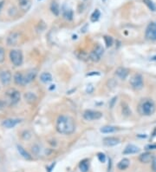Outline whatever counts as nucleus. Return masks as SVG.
Masks as SVG:
<instances>
[{"label":"nucleus","instance_id":"obj_34","mask_svg":"<svg viewBox=\"0 0 156 172\" xmlns=\"http://www.w3.org/2000/svg\"><path fill=\"white\" fill-rule=\"evenodd\" d=\"M147 151H151V150H156V144H148L145 147Z\"/></svg>","mask_w":156,"mask_h":172},{"label":"nucleus","instance_id":"obj_17","mask_svg":"<svg viewBox=\"0 0 156 172\" xmlns=\"http://www.w3.org/2000/svg\"><path fill=\"white\" fill-rule=\"evenodd\" d=\"M14 82L16 84L18 85H24L25 84V81H24V76L20 73V72H17L14 75Z\"/></svg>","mask_w":156,"mask_h":172},{"label":"nucleus","instance_id":"obj_20","mask_svg":"<svg viewBox=\"0 0 156 172\" xmlns=\"http://www.w3.org/2000/svg\"><path fill=\"white\" fill-rule=\"evenodd\" d=\"M50 11L55 16L58 17L59 14H60V8H59L58 4L57 2H52V4H50Z\"/></svg>","mask_w":156,"mask_h":172},{"label":"nucleus","instance_id":"obj_8","mask_svg":"<svg viewBox=\"0 0 156 172\" xmlns=\"http://www.w3.org/2000/svg\"><path fill=\"white\" fill-rule=\"evenodd\" d=\"M7 96L11 104H16L20 100V92L17 90L11 89L10 91H7Z\"/></svg>","mask_w":156,"mask_h":172},{"label":"nucleus","instance_id":"obj_15","mask_svg":"<svg viewBox=\"0 0 156 172\" xmlns=\"http://www.w3.org/2000/svg\"><path fill=\"white\" fill-rule=\"evenodd\" d=\"M116 75L121 79H126L128 76V70L124 67H120L116 71Z\"/></svg>","mask_w":156,"mask_h":172},{"label":"nucleus","instance_id":"obj_38","mask_svg":"<svg viewBox=\"0 0 156 172\" xmlns=\"http://www.w3.org/2000/svg\"><path fill=\"white\" fill-rule=\"evenodd\" d=\"M151 60H152V61H156V56L152 57V58H151Z\"/></svg>","mask_w":156,"mask_h":172},{"label":"nucleus","instance_id":"obj_3","mask_svg":"<svg viewBox=\"0 0 156 172\" xmlns=\"http://www.w3.org/2000/svg\"><path fill=\"white\" fill-rule=\"evenodd\" d=\"M10 58L15 66H20L23 64V57L22 51L19 50H11L10 52Z\"/></svg>","mask_w":156,"mask_h":172},{"label":"nucleus","instance_id":"obj_28","mask_svg":"<svg viewBox=\"0 0 156 172\" xmlns=\"http://www.w3.org/2000/svg\"><path fill=\"white\" fill-rule=\"evenodd\" d=\"M100 17H101V12H100V11H99V10H96V11L92 13V15H91V17H90V19H91L92 22H96V21L99 20Z\"/></svg>","mask_w":156,"mask_h":172},{"label":"nucleus","instance_id":"obj_30","mask_svg":"<svg viewBox=\"0 0 156 172\" xmlns=\"http://www.w3.org/2000/svg\"><path fill=\"white\" fill-rule=\"evenodd\" d=\"M97 157L101 163H105V161H106V156L103 153H98Z\"/></svg>","mask_w":156,"mask_h":172},{"label":"nucleus","instance_id":"obj_27","mask_svg":"<svg viewBox=\"0 0 156 172\" xmlns=\"http://www.w3.org/2000/svg\"><path fill=\"white\" fill-rule=\"evenodd\" d=\"M63 17L67 20H71L73 19V11L70 9H66L63 10Z\"/></svg>","mask_w":156,"mask_h":172},{"label":"nucleus","instance_id":"obj_12","mask_svg":"<svg viewBox=\"0 0 156 172\" xmlns=\"http://www.w3.org/2000/svg\"><path fill=\"white\" fill-rule=\"evenodd\" d=\"M119 143H120V139L117 137H115V136H109V137H106L103 139V143L108 147L116 146Z\"/></svg>","mask_w":156,"mask_h":172},{"label":"nucleus","instance_id":"obj_33","mask_svg":"<svg viewBox=\"0 0 156 172\" xmlns=\"http://www.w3.org/2000/svg\"><path fill=\"white\" fill-rule=\"evenodd\" d=\"M152 171L153 172H156V156H154L152 160Z\"/></svg>","mask_w":156,"mask_h":172},{"label":"nucleus","instance_id":"obj_10","mask_svg":"<svg viewBox=\"0 0 156 172\" xmlns=\"http://www.w3.org/2000/svg\"><path fill=\"white\" fill-rule=\"evenodd\" d=\"M20 39V34L18 32L11 33L7 38V44L10 46H14L18 44Z\"/></svg>","mask_w":156,"mask_h":172},{"label":"nucleus","instance_id":"obj_23","mask_svg":"<svg viewBox=\"0 0 156 172\" xmlns=\"http://www.w3.org/2000/svg\"><path fill=\"white\" fill-rule=\"evenodd\" d=\"M18 152L19 154L23 157V158H25V159H27V160H30V159H31V156H30V155L29 154V153L27 152L22 146H20L18 145Z\"/></svg>","mask_w":156,"mask_h":172},{"label":"nucleus","instance_id":"obj_29","mask_svg":"<svg viewBox=\"0 0 156 172\" xmlns=\"http://www.w3.org/2000/svg\"><path fill=\"white\" fill-rule=\"evenodd\" d=\"M104 41H105V44H106V45H107V47H110V46H112V44H113V38H111V37H108V36H105L104 37Z\"/></svg>","mask_w":156,"mask_h":172},{"label":"nucleus","instance_id":"obj_19","mask_svg":"<svg viewBox=\"0 0 156 172\" xmlns=\"http://www.w3.org/2000/svg\"><path fill=\"white\" fill-rule=\"evenodd\" d=\"M40 80L44 84H48L52 81V76L49 72H43L40 76Z\"/></svg>","mask_w":156,"mask_h":172},{"label":"nucleus","instance_id":"obj_35","mask_svg":"<svg viewBox=\"0 0 156 172\" xmlns=\"http://www.w3.org/2000/svg\"><path fill=\"white\" fill-rule=\"evenodd\" d=\"M93 91H94V87H93L92 85H88V87H87V89H86V91H87L88 93H92Z\"/></svg>","mask_w":156,"mask_h":172},{"label":"nucleus","instance_id":"obj_22","mask_svg":"<svg viewBox=\"0 0 156 172\" xmlns=\"http://www.w3.org/2000/svg\"><path fill=\"white\" fill-rule=\"evenodd\" d=\"M24 98L29 103H33L37 100V96L31 92H28L24 95Z\"/></svg>","mask_w":156,"mask_h":172},{"label":"nucleus","instance_id":"obj_14","mask_svg":"<svg viewBox=\"0 0 156 172\" xmlns=\"http://www.w3.org/2000/svg\"><path fill=\"white\" fill-rule=\"evenodd\" d=\"M154 158V155L150 152H145L143 154H141L140 156H139V160L143 163H149L150 161H152Z\"/></svg>","mask_w":156,"mask_h":172},{"label":"nucleus","instance_id":"obj_18","mask_svg":"<svg viewBox=\"0 0 156 172\" xmlns=\"http://www.w3.org/2000/svg\"><path fill=\"white\" fill-rule=\"evenodd\" d=\"M129 164H130V161L128 158H123L122 160H121L119 162V163L117 164V167L119 170L123 171V170H126L127 168H128Z\"/></svg>","mask_w":156,"mask_h":172},{"label":"nucleus","instance_id":"obj_1","mask_svg":"<svg viewBox=\"0 0 156 172\" xmlns=\"http://www.w3.org/2000/svg\"><path fill=\"white\" fill-rule=\"evenodd\" d=\"M56 128L59 133L70 135L76 130L75 121L69 116H60L57 121Z\"/></svg>","mask_w":156,"mask_h":172},{"label":"nucleus","instance_id":"obj_5","mask_svg":"<svg viewBox=\"0 0 156 172\" xmlns=\"http://www.w3.org/2000/svg\"><path fill=\"white\" fill-rule=\"evenodd\" d=\"M145 36L148 40H156V22H152L148 24L146 30Z\"/></svg>","mask_w":156,"mask_h":172},{"label":"nucleus","instance_id":"obj_11","mask_svg":"<svg viewBox=\"0 0 156 172\" xmlns=\"http://www.w3.org/2000/svg\"><path fill=\"white\" fill-rule=\"evenodd\" d=\"M0 81L4 85H8L11 82V73L9 71H4L0 73Z\"/></svg>","mask_w":156,"mask_h":172},{"label":"nucleus","instance_id":"obj_25","mask_svg":"<svg viewBox=\"0 0 156 172\" xmlns=\"http://www.w3.org/2000/svg\"><path fill=\"white\" fill-rule=\"evenodd\" d=\"M19 6L22 10L27 11L30 7V0H19Z\"/></svg>","mask_w":156,"mask_h":172},{"label":"nucleus","instance_id":"obj_37","mask_svg":"<svg viewBox=\"0 0 156 172\" xmlns=\"http://www.w3.org/2000/svg\"><path fill=\"white\" fill-rule=\"evenodd\" d=\"M92 75H99V72H95L93 71V73H89L88 76H92Z\"/></svg>","mask_w":156,"mask_h":172},{"label":"nucleus","instance_id":"obj_9","mask_svg":"<svg viewBox=\"0 0 156 172\" xmlns=\"http://www.w3.org/2000/svg\"><path fill=\"white\" fill-rule=\"evenodd\" d=\"M20 123H21V120L18 119V118H8V119H5L4 121H3L2 124L4 127H5L7 129H11V128H14L15 126H17Z\"/></svg>","mask_w":156,"mask_h":172},{"label":"nucleus","instance_id":"obj_21","mask_svg":"<svg viewBox=\"0 0 156 172\" xmlns=\"http://www.w3.org/2000/svg\"><path fill=\"white\" fill-rule=\"evenodd\" d=\"M117 131L116 127L115 126H111V125H108V126H104L101 129V132L102 133H113V132H116Z\"/></svg>","mask_w":156,"mask_h":172},{"label":"nucleus","instance_id":"obj_2","mask_svg":"<svg viewBox=\"0 0 156 172\" xmlns=\"http://www.w3.org/2000/svg\"><path fill=\"white\" fill-rule=\"evenodd\" d=\"M139 113L142 116H149L155 114L156 111V105L152 99H144L142 100L138 107Z\"/></svg>","mask_w":156,"mask_h":172},{"label":"nucleus","instance_id":"obj_16","mask_svg":"<svg viewBox=\"0 0 156 172\" xmlns=\"http://www.w3.org/2000/svg\"><path fill=\"white\" fill-rule=\"evenodd\" d=\"M37 76V71L36 70H30L29 71L26 75H24V81H25V84L30 83Z\"/></svg>","mask_w":156,"mask_h":172},{"label":"nucleus","instance_id":"obj_31","mask_svg":"<svg viewBox=\"0 0 156 172\" xmlns=\"http://www.w3.org/2000/svg\"><path fill=\"white\" fill-rule=\"evenodd\" d=\"M122 113L124 115H126V116H129V115H131V111L128 109V107L126 105H124L123 106V108H122Z\"/></svg>","mask_w":156,"mask_h":172},{"label":"nucleus","instance_id":"obj_6","mask_svg":"<svg viewBox=\"0 0 156 172\" xmlns=\"http://www.w3.org/2000/svg\"><path fill=\"white\" fill-rule=\"evenodd\" d=\"M102 116V114L100 111L87 110L83 113V118L87 121H93V120H98Z\"/></svg>","mask_w":156,"mask_h":172},{"label":"nucleus","instance_id":"obj_4","mask_svg":"<svg viewBox=\"0 0 156 172\" xmlns=\"http://www.w3.org/2000/svg\"><path fill=\"white\" fill-rule=\"evenodd\" d=\"M130 84L132 88L135 90H141L144 86V82H143V77L140 74H135L134 76L130 78Z\"/></svg>","mask_w":156,"mask_h":172},{"label":"nucleus","instance_id":"obj_36","mask_svg":"<svg viewBox=\"0 0 156 172\" xmlns=\"http://www.w3.org/2000/svg\"><path fill=\"white\" fill-rule=\"evenodd\" d=\"M116 97H114V98L112 99V101H111V104H110V107H111V108L113 107V105H114V103L116 102Z\"/></svg>","mask_w":156,"mask_h":172},{"label":"nucleus","instance_id":"obj_7","mask_svg":"<svg viewBox=\"0 0 156 172\" xmlns=\"http://www.w3.org/2000/svg\"><path fill=\"white\" fill-rule=\"evenodd\" d=\"M103 53H104V49H103V47L101 46V45H97V46L91 51V53H90V55H89V57H90V59H91L93 62H98V61H100L101 57H102Z\"/></svg>","mask_w":156,"mask_h":172},{"label":"nucleus","instance_id":"obj_24","mask_svg":"<svg viewBox=\"0 0 156 172\" xmlns=\"http://www.w3.org/2000/svg\"><path fill=\"white\" fill-rule=\"evenodd\" d=\"M79 168H80V171L82 172H88L89 168L88 160H83V161H82V162L80 163V164H79Z\"/></svg>","mask_w":156,"mask_h":172},{"label":"nucleus","instance_id":"obj_32","mask_svg":"<svg viewBox=\"0 0 156 172\" xmlns=\"http://www.w3.org/2000/svg\"><path fill=\"white\" fill-rule=\"evenodd\" d=\"M4 60V48L0 47V63H2Z\"/></svg>","mask_w":156,"mask_h":172},{"label":"nucleus","instance_id":"obj_13","mask_svg":"<svg viewBox=\"0 0 156 172\" xmlns=\"http://www.w3.org/2000/svg\"><path fill=\"white\" fill-rule=\"evenodd\" d=\"M140 151V148L134 144H128L126 146V148L123 151L124 155H130V154H135Z\"/></svg>","mask_w":156,"mask_h":172},{"label":"nucleus","instance_id":"obj_26","mask_svg":"<svg viewBox=\"0 0 156 172\" xmlns=\"http://www.w3.org/2000/svg\"><path fill=\"white\" fill-rule=\"evenodd\" d=\"M144 4L148 7L149 10H151L152 11H156V5L152 1V0H143Z\"/></svg>","mask_w":156,"mask_h":172}]
</instances>
